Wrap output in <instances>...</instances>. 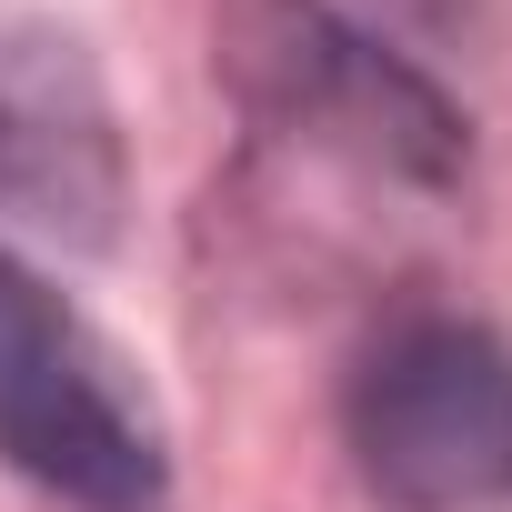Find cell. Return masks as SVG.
Wrapping results in <instances>:
<instances>
[{
    "mask_svg": "<svg viewBox=\"0 0 512 512\" xmlns=\"http://www.w3.org/2000/svg\"><path fill=\"white\" fill-rule=\"evenodd\" d=\"M231 81L251 111V141L292 171L442 201L462 181V111L432 71H412L392 41L342 21L332 0H241L231 21Z\"/></svg>",
    "mask_w": 512,
    "mask_h": 512,
    "instance_id": "cell-1",
    "label": "cell"
},
{
    "mask_svg": "<svg viewBox=\"0 0 512 512\" xmlns=\"http://www.w3.org/2000/svg\"><path fill=\"white\" fill-rule=\"evenodd\" d=\"M0 472L51 512H181L141 372L21 241H0Z\"/></svg>",
    "mask_w": 512,
    "mask_h": 512,
    "instance_id": "cell-2",
    "label": "cell"
},
{
    "mask_svg": "<svg viewBox=\"0 0 512 512\" xmlns=\"http://www.w3.org/2000/svg\"><path fill=\"white\" fill-rule=\"evenodd\" d=\"M342 452L392 512L512 502V342L462 312H402L342 382Z\"/></svg>",
    "mask_w": 512,
    "mask_h": 512,
    "instance_id": "cell-3",
    "label": "cell"
},
{
    "mask_svg": "<svg viewBox=\"0 0 512 512\" xmlns=\"http://www.w3.org/2000/svg\"><path fill=\"white\" fill-rule=\"evenodd\" d=\"M121 211V141L71 41L0 31V241H101Z\"/></svg>",
    "mask_w": 512,
    "mask_h": 512,
    "instance_id": "cell-4",
    "label": "cell"
}]
</instances>
